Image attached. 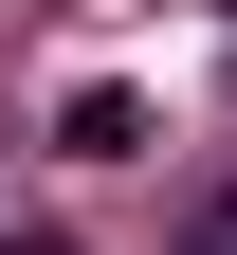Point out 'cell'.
Here are the masks:
<instances>
[{
    "label": "cell",
    "mask_w": 237,
    "mask_h": 255,
    "mask_svg": "<svg viewBox=\"0 0 237 255\" xmlns=\"http://www.w3.org/2000/svg\"><path fill=\"white\" fill-rule=\"evenodd\" d=\"M55 146H73V164H128V146H146V91H73Z\"/></svg>",
    "instance_id": "cell-1"
},
{
    "label": "cell",
    "mask_w": 237,
    "mask_h": 255,
    "mask_svg": "<svg viewBox=\"0 0 237 255\" xmlns=\"http://www.w3.org/2000/svg\"><path fill=\"white\" fill-rule=\"evenodd\" d=\"M183 255H237V182H219V201H201V219H183Z\"/></svg>",
    "instance_id": "cell-2"
},
{
    "label": "cell",
    "mask_w": 237,
    "mask_h": 255,
    "mask_svg": "<svg viewBox=\"0 0 237 255\" xmlns=\"http://www.w3.org/2000/svg\"><path fill=\"white\" fill-rule=\"evenodd\" d=\"M18 255H73V237H18Z\"/></svg>",
    "instance_id": "cell-3"
}]
</instances>
